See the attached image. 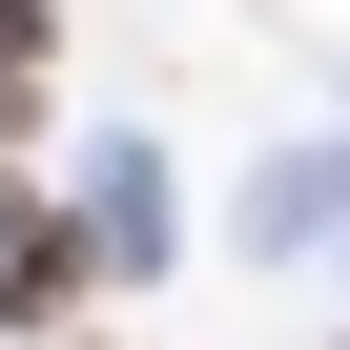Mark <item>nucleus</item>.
Instances as JSON below:
<instances>
[{"label": "nucleus", "mask_w": 350, "mask_h": 350, "mask_svg": "<svg viewBox=\"0 0 350 350\" xmlns=\"http://www.w3.org/2000/svg\"><path fill=\"white\" fill-rule=\"evenodd\" d=\"M0 309H21V329H42V309H83V227H42V206H0Z\"/></svg>", "instance_id": "1"}, {"label": "nucleus", "mask_w": 350, "mask_h": 350, "mask_svg": "<svg viewBox=\"0 0 350 350\" xmlns=\"http://www.w3.org/2000/svg\"><path fill=\"white\" fill-rule=\"evenodd\" d=\"M21 103H42V0H0V144H21Z\"/></svg>", "instance_id": "2"}]
</instances>
